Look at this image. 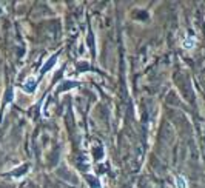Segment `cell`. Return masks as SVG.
<instances>
[{
	"instance_id": "7a4b0ae2",
	"label": "cell",
	"mask_w": 205,
	"mask_h": 188,
	"mask_svg": "<svg viewBox=\"0 0 205 188\" xmlns=\"http://www.w3.org/2000/svg\"><path fill=\"white\" fill-rule=\"evenodd\" d=\"M196 45V40H194V37H188L185 42H184V48L185 49H193Z\"/></svg>"
},
{
	"instance_id": "6da1fadb",
	"label": "cell",
	"mask_w": 205,
	"mask_h": 188,
	"mask_svg": "<svg viewBox=\"0 0 205 188\" xmlns=\"http://www.w3.org/2000/svg\"><path fill=\"white\" fill-rule=\"evenodd\" d=\"M176 187L177 188H188V182L184 176H177L176 177Z\"/></svg>"
}]
</instances>
